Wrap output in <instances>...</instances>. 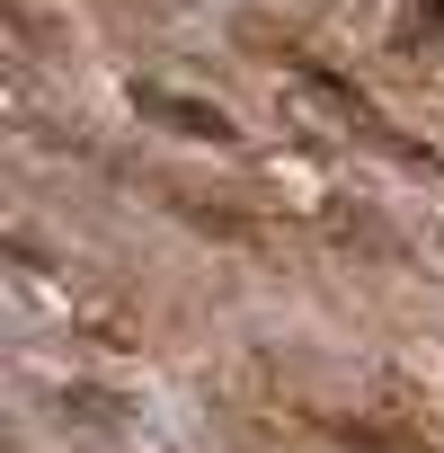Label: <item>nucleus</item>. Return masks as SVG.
Returning <instances> with one entry per match:
<instances>
[{
    "label": "nucleus",
    "mask_w": 444,
    "mask_h": 453,
    "mask_svg": "<svg viewBox=\"0 0 444 453\" xmlns=\"http://www.w3.org/2000/svg\"><path fill=\"white\" fill-rule=\"evenodd\" d=\"M134 107H142V116H160L169 134H195V142H232V116H222V107H204V98H178V89H160V81H134Z\"/></svg>",
    "instance_id": "f257e3e1"
}]
</instances>
